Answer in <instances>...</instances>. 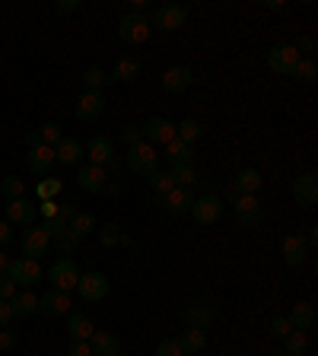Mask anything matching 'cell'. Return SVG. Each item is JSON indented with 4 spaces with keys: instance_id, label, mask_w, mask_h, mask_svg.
I'll return each mask as SVG.
<instances>
[{
    "instance_id": "cell-28",
    "label": "cell",
    "mask_w": 318,
    "mask_h": 356,
    "mask_svg": "<svg viewBox=\"0 0 318 356\" xmlns=\"http://www.w3.org/2000/svg\"><path fill=\"white\" fill-rule=\"evenodd\" d=\"M54 159L61 165H77L83 159V147L77 140H70V137H61V143L54 147Z\"/></svg>"
},
{
    "instance_id": "cell-51",
    "label": "cell",
    "mask_w": 318,
    "mask_h": 356,
    "mask_svg": "<svg viewBox=\"0 0 318 356\" xmlns=\"http://www.w3.org/2000/svg\"><path fill=\"white\" fill-rule=\"evenodd\" d=\"M16 343H19L16 331H0V353H3V350H13Z\"/></svg>"
},
{
    "instance_id": "cell-59",
    "label": "cell",
    "mask_w": 318,
    "mask_h": 356,
    "mask_svg": "<svg viewBox=\"0 0 318 356\" xmlns=\"http://www.w3.org/2000/svg\"><path fill=\"white\" fill-rule=\"evenodd\" d=\"M7 267H10V258L3 254V248H0V277H7Z\"/></svg>"
},
{
    "instance_id": "cell-44",
    "label": "cell",
    "mask_w": 318,
    "mask_h": 356,
    "mask_svg": "<svg viewBox=\"0 0 318 356\" xmlns=\"http://www.w3.org/2000/svg\"><path fill=\"white\" fill-rule=\"evenodd\" d=\"M105 83V70L102 67H86V70H83V86L86 89H99Z\"/></svg>"
},
{
    "instance_id": "cell-4",
    "label": "cell",
    "mask_w": 318,
    "mask_h": 356,
    "mask_svg": "<svg viewBox=\"0 0 318 356\" xmlns=\"http://www.w3.org/2000/svg\"><path fill=\"white\" fill-rule=\"evenodd\" d=\"M188 213L194 216L198 226H214V222L223 216V197H216V194H200V197H194Z\"/></svg>"
},
{
    "instance_id": "cell-8",
    "label": "cell",
    "mask_w": 318,
    "mask_h": 356,
    "mask_svg": "<svg viewBox=\"0 0 318 356\" xmlns=\"http://www.w3.org/2000/svg\"><path fill=\"white\" fill-rule=\"evenodd\" d=\"M185 19H188V10L182 3H166V7H156L150 26H156V29H163V32H175L185 26Z\"/></svg>"
},
{
    "instance_id": "cell-27",
    "label": "cell",
    "mask_w": 318,
    "mask_h": 356,
    "mask_svg": "<svg viewBox=\"0 0 318 356\" xmlns=\"http://www.w3.org/2000/svg\"><path fill=\"white\" fill-rule=\"evenodd\" d=\"M166 159H169L172 165H191L194 159V143H185V140H169L166 143Z\"/></svg>"
},
{
    "instance_id": "cell-3",
    "label": "cell",
    "mask_w": 318,
    "mask_h": 356,
    "mask_svg": "<svg viewBox=\"0 0 318 356\" xmlns=\"http://www.w3.org/2000/svg\"><path fill=\"white\" fill-rule=\"evenodd\" d=\"M42 277H45L42 264L32 261V258H16V261H10V267H7V280H13L16 289L19 286H35Z\"/></svg>"
},
{
    "instance_id": "cell-49",
    "label": "cell",
    "mask_w": 318,
    "mask_h": 356,
    "mask_svg": "<svg viewBox=\"0 0 318 356\" xmlns=\"http://www.w3.org/2000/svg\"><path fill=\"white\" fill-rule=\"evenodd\" d=\"M67 356H93V350H89V341H70V350H67Z\"/></svg>"
},
{
    "instance_id": "cell-22",
    "label": "cell",
    "mask_w": 318,
    "mask_h": 356,
    "mask_svg": "<svg viewBox=\"0 0 318 356\" xmlns=\"http://www.w3.org/2000/svg\"><path fill=\"white\" fill-rule=\"evenodd\" d=\"M89 350H93V356H118L121 341L109 331H96L93 337H89Z\"/></svg>"
},
{
    "instance_id": "cell-23",
    "label": "cell",
    "mask_w": 318,
    "mask_h": 356,
    "mask_svg": "<svg viewBox=\"0 0 318 356\" xmlns=\"http://www.w3.org/2000/svg\"><path fill=\"white\" fill-rule=\"evenodd\" d=\"M67 334H70V341H89V337L96 334V325H93L89 315H83V312H70V318H67Z\"/></svg>"
},
{
    "instance_id": "cell-30",
    "label": "cell",
    "mask_w": 318,
    "mask_h": 356,
    "mask_svg": "<svg viewBox=\"0 0 318 356\" xmlns=\"http://www.w3.org/2000/svg\"><path fill=\"white\" fill-rule=\"evenodd\" d=\"M178 343H182V350H185V356H194L200 353V350L207 347V331H198V327H188L182 337H178Z\"/></svg>"
},
{
    "instance_id": "cell-17",
    "label": "cell",
    "mask_w": 318,
    "mask_h": 356,
    "mask_svg": "<svg viewBox=\"0 0 318 356\" xmlns=\"http://www.w3.org/2000/svg\"><path fill=\"white\" fill-rule=\"evenodd\" d=\"M38 312L48 315V318L67 315V312H70V296H67V293H58V289H48L45 296H38Z\"/></svg>"
},
{
    "instance_id": "cell-20",
    "label": "cell",
    "mask_w": 318,
    "mask_h": 356,
    "mask_svg": "<svg viewBox=\"0 0 318 356\" xmlns=\"http://www.w3.org/2000/svg\"><path fill=\"white\" fill-rule=\"evenodd\" d=\"M287 318H289V325H293V331H312L318 321V312L312 302H296Z\"/></svg>"
},
{
    "instance_id": "cell-42",
    "label": "cell",
    "mask_w": 318,
    "mask_h": 356,
    "mask_svg": "<svg viewBox=\"0 0 318 356\" xmlns=\"http://www.w3.org/2000/svg\"><path fill=\"white\" fill-rule=\"evenodd\" d=\"M0 194H3V197H10V200L22 197V178L19 175H7L3 181H0Z\"/></svg>"
},
{
    "instance_id": "cell-1",
    "label": "cell",
    "mask_w": 318,
    "mask_h": 356,
    "mask_svg": "<svg viewBox=\"0 0 318 356\" xmlns=\"http://www.w3.org/2000/svg\"><path fill=\"white\" fill-rule=\"evenodd\" d=\"M156 163H159V153H156L153 147H150L147 140L134 143V147H127V169L134 172V175L141 178H150L156 172Z\"/></svg>"
},
{
    "instance_id": "cell-12",
    "label": "cell",
    "mask_w": 318,
    "mask_h": 356,
    "mask_svg": "<svg viewBox=\"0 0 318 356\" xmlns=\"http://www.w3.org/2000/svg\"><path fill=\"white\" fill-rule=\"evenodd\" d=\"M293 197L303 207H315L318 204V175L315 172H303L299 178H293Z\"/></svg>"
},
{
    "instance_id": "cell-2",
    "label": "cell",
    "mask_w": 318,
    "mask_h": 356,
    "mask_svg": "<svg viewBox=\"0 0 318 356\" xmlns=\"http://www.w3.org/2000/svg\"><path fill=\"white\" fill-rule=\"evenodd\" d=\"M48 280L58 293H70V289H77V280H80V267H77L74 258H58L48 267Z\"/></svg>"
},
{
    "instance_id": "cell-32",
    "label": "cell",
    "mask_w": 318,
    "mask_h": 356,
    "mask_svg": "<svg viewBox=\"0 0 318 356\" xmlns=\"http://www.w3.org/2000/svg\"><path fill=\"white\" fill-rule=\"evenodd\" d=\"M210 321H214V312H210V305H191V309H188V327L207 331Z\"/></svg>"
},
{
    "instance_id": "cell-10",
    "label": "cell",
    "mask_w": 318,
    "mask_h": 356,
    "mask_svg": "<svg viewBox=\"0 0 318 356\" xmlns=\"http://www.w3.org/2000/svg\"><path fill=\"white\" fill-rule=\"evenodd\" d=\"M19 245H22V254H26V258L38 261L45 252H48V245H51V236L45 232V226H29V229L22 232Z\"/></svg>"
},
{
    "instance_id": "cell-15",
    "label": "cell",
    "mask_w": 318,
    "mask_h": 356,
    "mask_svg": "<svg viewBox=\"0 0 318 356\" xmlns=\"http://www.w3.org/2000/svg\"><path fill=\"white\" fill-rule=\"evenodd\" d=\"M35 213H38V207L32 204V200H26V197H16V200H10L7 204V222L26 226V229L35 222Z\"/></svg>"
},
{
    "instance_id": "cell-16",
    "label": "cell",
    "mask_w": 318,
    "mask_h": 356,
    "mask_svg": "<svg viewBox=\"0 0 318 356\" xmlns=\"http://www.w3.org/2000/svg\"><path fill=\"white\" fill-rule=\"evenodd\" d=\"M58 163V159H54V147H35V149H29V156H26V169L32 172V175H48V172H51V165Z\"/></svg>"
},
{
    "instance_id": "cell-55",
    "label": "cell",
    "mask_w": 318,
    "mask_h": 356,
    "mask_svg": "<svg viewBox=\"0 0 318 356\" xmlns=\"http://www.w3.org/2000/svg\"><path fill=\"white\" fill-rule=\"evenodd\" d=\"M80 10V0H58V13H74Z\"/></svg>"
},
{
    "instance_id": "cell-9",
    "label": "cell",
    "mask_w": 318,
    "mask_h": 356,
    "mask_svg": "<svg viewBox=\"0 0 318 356\" xmlns=\"http://www.w3.org/2000/svg\"><path fill=\"white\" fill-rule=\"evenodd\" d=\"M77 293H80L86 302H99V299L109 296V277L93 270V274H80L77 280Z\"/></svg>"
},
{
    "instance_id": "cell-19",
    "label": "cell",
    "mask_w": 318,
    "mask_h": 356,
    "mask_svg": "<svg viewBox=\"0 0 318 356\" xmlns=\"http://www.w3.org/2000/svg\"><path fill=\"white\" fill-rule=\"evenodd\" d=\"M105 181H109V172H105L102 165H83V169L77 172V185H80L83 191H89V194L102 191Z\"/></svg>"
},
{
    "instance_id": "cell-52",
    "label": "cell",
    "mask_w": 318,
    "mask_h": 356,
    "mask_svg": "<svg viewBox=\"0 0 318 356\" xmlns=\"http://www.w3.org/2000/svg\"><path fill=\"white\" fill-rule=\"evenodd\" d=\"M54 216H58V220H64V222H70L77 216V207H74V204H58V213H54Z\"/></svg>"
},
{
    "instance_id": "cell-38",
    "label": "cell",
    "mask_w": 318,
    "mask_h": 356,
    "mask_svg": "<svg viewBox=\"0 0 318 356\" xmlns=\"http://www.w3.org/2000/svg\"><path fill=\"white\" fill-rule=\"evenodd\" d=\"M147 181H150V188H153V191L159 194V197H166V194H169L172 188H175V185H172V175H169V172H159V169H156L153 175L147 178Z\"/></svg>"
},
{
    "instance_id": "cell-45",
    "label": "cell",
    "mask_w": 318,
    "mask_h": 356,
    "mask_svg": "<svg viewBox=\"0 0 318 356\" xmlns=\"http://www.w3.org/2000/svg\"><path fill=\"white\" fill-rule=\"evenodd\" d=\"M289 331H293V325H289V318H287V315H277V318L271 321V334H274V337H280V341H283V337H287Z\"/></svg>"
},
{
    "instance_id": "cell-7",
    "label": "cell",
    "mask_w": 318,
    "mask_h": 356,
    "mask_svg": "<svg viewBox=\"0 0 318 356\" xmlns=\"http://www.w3.org/2000/svg\"><path fill=\"white\" fill-rule=\"evenodd\" d=\"M232 210H236V220L242 222V226H248V229L261 226V220H264L261 200L255 197V194H239V197L232 200Z\"/></svg>"
},
{
    "instance_id": "cell-46",
    "label": "cell",
    "mask_w": 318,
    "mask_h": 356,
    "mask_svg": "<svg viewBox=\"0 0 318 356\" xmlns=\"http://www.w3.org/2000/svg\"><path fill=\"white\" fill-rule=\"evenodd\" d=\"M293 48L299 51V58H303V54H305V58H315V38H312V35H303L296 44H293Z\"/></svg>"
},
{
    "instance_id": "cell-57",
    "label": "cell",
    "mask_w": 318,
    "mask_h": 356,
    "mask_svg": "<svg viewBox=\"0 0 318 356\" xmlns=\"http://www.w3.org/2000/svg\"><path fill=\"white\" fill-rule=\"evenodd\" d=\"M26 147H29V149L42 147V137H38V131H29V134H26Z\"/></svg>"
},
{
    "instance_id": "cell-54",
    "label": "cell",
    "mask_w": 318,
    "mask_h": 356,
    "mask_svg": "<svg viewBox=\"0 0 318 356\" xmlns=\"http://www.w3.org/2000/svg\"><path fill=\"white\" fill-rule=\"evenodd\" d=\"M10 318H13V312H10V302H3V299H0V331H7Z\"/></svg>"
},
{
    "instance_id": "cell-18",
    "label": "cell",
    "mask_w": 318,
    "mask_h": 356,
    "mask_svg": "<svg viewBox=\"0 0 318 356\" xmlns=\"http://www.w3.org/2000/svg\"><path fill=\"white\" fill-rule=\"evenodd\" d=\"M83 156H89V165H109L115 159V149H111V140L109 137H93V140L83 147Z\"/></svg>"
},
{
    "instance_id": "cell-5",
    "label": "cell",
    "mask_w": 318,
    "mask_h": 356,
    "mask_svg": "<svg viewBox=\"0 0 318 356\" xmlns=\"http://www.w3.org/2000/svg\"><path fill=\"white\" fill-rule=\"evenodd\" d=\"M150 19L143 13H127V16H121V26H118V35L125 38L127 44H143L150 38Z\"/></svg>"
},
{
    "instance_id": "cell-11",
    "label": "cell",
    "mask_w": 318,
    "mask_h": 356,
    "mask_svg": "<svg viewBox=\"0 0 318 356\" xmlns=\"http://www.w3.org/2000/svg\"><path fill=\"white\" fill-rule=\"evenodd\" d=\"M102 111H105V96L99 92V89H86L74 105V115L80 121H96Z\"/></svg>"
},
{
    "instance_id": "cell-48",
    "label": "cell",
    "mask_w": 318,
    "mask_h": 356,
    "mask_svg": "<svg viewBox=\"0 0 318 356\" xmlns=\"http://www.w3.org/2000/svg\"><path fill=\"white\" fill-rule=\"evenodd\" d=\"M121 137H125L127 147H134V143H141V140H143V134H141V127H137V124H125Z\"/></svg>"
},
{
    "instance_id": "cell-24",
    "label": "cell",
    "mask_w": 318,
    "mask_h": 356,
    "mask_svg": "<svg viewBox=\"0 0 318 356\" xmlns=\"http://www.w3.org/2000/svg\"><path fill=\"white\" fill-rule=\"evenodd\" d=\"M141 76V60L137 58H121L111 74H105V83H131Z\"/></svg>"
},
{
    "instance_id": "cell-13",
    "label": "cell",
    "mask_w": 318,
    "mask_h": 356,
    "mask_svg": "<svg viewBox=\"0 0 318 356\" xmlns=\"http://www.w3.org/2000/svg\"><path fill=\"white\" fill-rule=\"evenodd\" d=\"M141 134L150 147H153V143H163L166 147L169 140H175V124H172L169 118H159V115H156V118L147 121V127H141Z\"/></svg>"
},
{
    "instance_id": "cell-34",
    "label": "cell",
    "mask_w": 318,
    "mask_h": 356,
    "mask_svg": "<svg viewBox=\"0 0 318 356\" xmlns=\"http://www.w3.org/2000/svg\"><path fill=\"white\" fill-rule=\"evenodd\" d=\"M172 185L175 188H194V181H198V172L191 169V165H172Z\"/></svg>"
},
{
    "instance_id": "cell-50",
    "label": "cell",
    "mask_w": 318,
    "mask_h": 356,
    "mask_svg": "<svg viewBox=\"0 0 318 356\" xmlns=\"http://www.w3.org/2000/svg\"><path fill=\"white\" fill-rule=\"evenodd\" d=\"M13 296H16V283L7 280V277H0V299H3V302H10Z\"/></svg>"
},
{
    "instance_id": "cell-40",
    "label": "cell",
    "mask_w": 318,
    "mask_h": 356,
    "mask_svg": "<svg viewBox=\"0 0 318 356\" xmlns=\"http://www.w3.org/2000/svg\"><path fill=\"white\" fill-rule=\"evenodd\" d=\"M118 242H121L118 222H105L102 229H99V245H102V248H111V245H118Z\"/></svg>"
},
{
    "instance_id": "cell-21",
    "label": "cell",
    "mask_w": 318,
    "mask_h": 356,
    "mask_svg": "<svg viewBox=\"0 0 318 356\" xmlns=\"http://www.w3.org/2000/svg\"><path fill=\"white\" fill-rule=\"evenodd\" d=\"M191 80H194V74L188 67H169L163 74V89L175 96V92H185V89L191 86Z\"/></svg>"
},
{
    "instance_id": "cell-29",
    "label": "cell",
    "mask_w": 318,
    "mask_h": 356,
    "mask_svg": "<svg viewBox=\"0 0 318 356\" xmlns=\"http://www.w3.org/2000/svg\"><path fill=\"white\" fill-rule=\"evenodd\" d=\"M261 172L258 169H239L236 172V178H232V188H236L239 194H255L261 188Z\"/></svg>"
},
{
    "instance_id": "cell-36",
    "label": "cell",
    "mask_w": 318,
    "mask_h": 356,
    "mask_svg": "<svg viewBox=\"0 0 318 356\" xmlns=\"http://www.w3.org/2000/svg\"><path fill=\"white\" fill-rule=\"evenodd\" d=\"M293 76H296V80H303V83H315V80H318V64H315V58H299V64H296V70H293Z\"/></svg>"
},
{
    "instance_id": "cell-37",
    "label": "cell",
    "mask_w": 318,
    "mask_h": 356,
    "mask_svg": "<svg viewBox=\"0 0 318 356\" xmlns=\"http://www.w3.org/2000/svg\"><path fill=\"white\" fill-rule=\"evenodd\" d=\"M61 188H64V185H61L58 178H48V175H45L42 181L35 185V194H38V200H54L61 194Z\"/></svg>"
},
{
    "instance_id": "cell-35",
    "label": "cell",
    "mask_w": 318,
    "mask_h": 356,
    "mask_svg": "<svg viewBox=\"0 0 318 356\" xmlns=\"http://www.w3.org/2000/svg\"><path fill=\"white\" fill-rule=\"evenodd\" d=\"M175 137L178 140H185V143H194L200 137V124L198 118H185V121H178L175 124Z\"/></svg>"
},
{
    "instance_id": "cell-31",
    "label": "cell",
    "mask_w": 318,
    "mask_h": 356,
    "mask_svg": "<svg viewBox=\"0 0 318 356\" xmlns=\"http://www.w3.org/2000/svg\"><path fill=\"white\" fill-rule=\"evenodd\" d=\"M67 226H70V232H74L77 238H86L89 232H96V216H93V213H83V210H77V216L67 222Z\"/></svg>"
},
{
    "instance_id": "cell-53",
    "label": "cell",
    "mask_w": 318,
    "mask_h": 356,
    "mask_svg": "<svg viewBox=\"0 0 318 356\" xmlns=\"http://www.w3.org/2000/svg\"><path fill=\"white\" fill-rule=\"evenodd\" d=\"M10 242H13V229H10L7 220H0V248H7Z\"/></svg>"
},
{
    "instance_id": "cell-58",
    "label": "cell",
    "mask_w": 318,
    "mask_h": 356,
    "mask_svg": "<svg viewBox=\"0 0 318 356\" xmlns=\"http://www.w3.org/2000/svg\"><path fill=\"white\" fill-rule=\"evenodd\" d=\"M150 7V0H131V13H143Z\"/></svg>"
},
{
    "instance_id": "cell-26",
    "label": "cell",
    "mask_w": 318,
    "mask_h": 356,
    "mask_svg": "<svg viewBox=\"0 0 318 356\" xmlns=\"http://www.w3.org/2000/svg\"><path fill=\"white\" fill-rule=\"evenodd\" d=\"M10 312H13V318H29V315L38 312V296L29 293V289H22V293H16L10 299Z\"/></svg>"
},
{
    "instance_id": "cell-25",
    "label": "cell",
    "mask_w": 318,
    "mask_h": 356,
    "mask_svg": "<svg viewBox=\"0 0 318 356\" xmlns=\"http://www.w3.org/2000/svg\"><path fill=\"white\" fill-rule=\"evenodd\" d=\"M163 204L169 213H188L194 204V191L191 188H172V191L163 197Z\"/></svg>"
},
{
    "instance_id": "cell-41",
    "label": "cell",
    "mask_w": 318,
    "mask_h": 356,
    "mask_svg": "<svg viewBox=\"0 0 318 356\" xmlns=\"http://www.w3.org/2000/svg\"><path fill=\"white\" fill-rule=\"evenodd\" d=\"M51 242L58 245V252H61V254H74V252H77V245H80V238H77L74 232H70V226H67V229L61 232L58 238H51Z\"/></svg>"
},
{
    "instance_id": "cell-14",
    "label": "cell",
    "mask_w": 318,
    "mask_h": 356,
    "mask_svg": "<svg viewBox=\"0 0 318 356\" xmlns=\"http://www.w3.org/2000/svg\"><path fill=\"white\" fill-rule=\"evenodd\" d=\"M280 254H283V261H287V267H299L312 252H309V242H305V238L299 236V232H293V236L283 238Z\"/></svg>"
},
{
    "instance_id": "cell-33",
    "label": "cell",
    "mask_w": 318,
    "mask_h": 356,
    "mask_svg": "<svg viewBox=\"0 0 318 356\" xmlns=\"http://www.w3.org/2000/svg\"><path fill=\"white\" fill-rule=\"evenodd\" d=\"M305 347H309V334L305 331H289L287 337H283V350H287V356H303Z\"/></svg>"
},
{
    "instance_id": "cell-39",
    "label": "cell",
    "mask_w": 318,
    "mask_h": 356,
    "mask_svg": "<svg viewBox=\"0 0 318 356\" xmlns=\"http://www.w3.org/2000/svg\"><path fill=\"white\" fill-rule=\"evenodd\" d=\"M38 137H42L45 147H58L64 134H61V124H54V121H45V124L38 127Z\"/></svg>"
},
{
    "instance_id": "cell-43",
    "label": "cell",
    "mask_w": 318,
    "mask_h": 356,
    "mask_svg": "<svg viewBox=\"0 0 318 356\" xmlns=\"http://www.w3.org/2000/svg\"><path fill=\"white\" fill-rule=\"evenodd\" d=\"M156 356H185V350H182L178 337H166V341L156 343Z\"/></svg>"
},
{
    "instance_id": "cell-47",
    "label": "cell",
    "mask_w": 318,
    "mask_h": 356,
    "mask_svg": "<svg viewBox=\"0 0 318 356\" xmlns=\"http://www.w3.org/2000/svg\"><path fill=\"white\" fill-rule=\"evenodd\" d=\"M42 226H45V232H48V236H51V238H58L61 232L67 229V222H64V220H58V216H51V220H45Z\"/></svg>"
},
{
    "instance_id": "cell-56",
    "label": "cell",
    "mask_w": 318,
    "mask_h": 356,
    "mask_svg": "<svg viewBox=\"0 0 318 356\" xmlns=\"http://www.w3.org/2000/svg\"><path fill=\"white\" fill-rule=\"evenodd\" d=\"M38 210L45 213V220H51V216L58 213V204H54V200H42V204H38Z\"/></svg>"
},
{
    "instance_id": "cell-6",
    "label": "cell",
    "mask_w": 318,
    "mask_h": 356,
    "mask_svg": "<svg viewBox=\"0 0 318 356\" xmlns=\"http://www.w3.org/2000/svg\"><path fill=\"white\" fill-rule=\"evenodd\" d=\"M296 64H299V51L293 44H274V48L267 51V67L280 76H293Z\"/></svg>"
}]
</instances>
